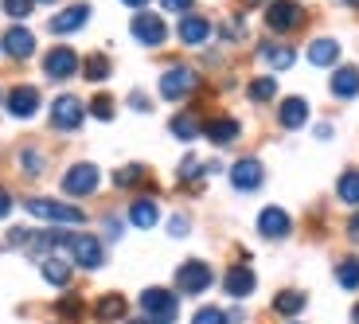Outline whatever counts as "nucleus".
I'll return each instance as SVG.
<instances>
[{"label":"nucleus","instance_id":"1","mask_svg":"<svg viewBox=\"0 0 359 324\" xmlns=\"http://www.w3.org/2000/svg\"><path fill=\"white\" fill-rule=\"evenodd\" d=\"M27 215L36 219H47V223H82V208H71V203H63V199H47V196H32L24 199Z\"/></svg>","mask_w":359,"mask_h":324},{"label":"nucleus","instance_id":"2","mask_svg":"<svg viewBox=\"0 0 359 324\" xmlns=\"http://www.w3.org/2000/svg\"><path fill=\"white\" fill-rule=\"evenodd\" d=\"M141 309H144V316H149L153 324H172V320H176V313H180L176 293H168V289H161V285L144 289V293H141Z\"/></svg>","mask_w":359,"mask_h":324},{"label":"nucleus","instance_id":"3","mask_svg":"<svg viewBox=\"0 0 359 324\" xmlns=\"http://www.w3.org/2000/svg\"><path fill=\"white\" fill-rule=\"evenodd\" d=\"M211 281H215V274H211V266H207V262H199V258L184 262V266L176 270V289H180V293H188V297L207 293V289H211Z\"/></svg>","mask_w":359,"mask_h":324},{"label":"nucleus","instance_id":"4","mask_svg":"<svg viewBox=\"0 0 359 324\" xmlns=\"http://www.w3.org/2000/svg\"><path fill=\"white\" fill-rule=\"evenodd\" d=\"M196 86H199V74L191 71V67H168V71L161 74V98H168V102L188 98Z\"/></svg>","mask_w":359,"mask_h":324},{"label":"nucleus","instance_id":"5","mask_svg":"<svg viewBox=\"0 0 359 324\" xmlns=\"http://www.w3.org/2000/svg\"><path fill=\"white\" fill-rule=\"evenodd\" d=\"M129 32H133V39H137V43H144V47H161L164 39H168V24H164L156 12H144V8L133 16Z\"/></svg>","mask_w":359,"mask_h":324},{"label":"nucleus","instance_id":"6","mask_svg":"<svg viewBox=\"0 0 359 324\" xmlns=\"http://www.w3.org/2000/svg\"><path fill=\"white\" fill-rule=\"evenodd\" d=\"M67 250H71V262H79L82 270H98L102 262H106V250H102V243L94 234H71Z\"/></svg>","mask_w":359,"mask_h":324},{"label":"nucleus","instance_id":"7","mask_svg":"<svg viewBox=\"0 0 359 324\" xmlns=\"http://www.w3.org/2000/svg\"><path fill=\"white\" fill-rule=\"evenodd\" d=\"M82 71V59L71 51V47H51L43 59V74L55 82H63V79H74V74Z\"/></svg>","mask_w":359,"mask_h":324},{"label":"nucleus","instance_id":"8","mask_svg":"<svg viewBox=\"0 0 359 324\" xmlns=\"http://www.w3.org/2000/svg\"><path fill=\"white\" fill-rule=\"evenodd\" d=\"M82 117H86V109H82V102L74 98V94H63V98L51 102V126H55V129L74 133V129L82 126Z\"/></svg>","mask_w":359,"mask_h":324},{"label":"nucleus","instance_id":"9","mask_svg":"<svg viewBox=\"0 0 359 324\" xmlns=\"http://www.w3.org/2000/svg\"><path fill=\"white\" fill-rule=\"evenodd\" d=\"M301 20H305V12H301L297 0H273L266 8L269 32H293V27H301Z\"/></svg>","mask_w":359,"mask_h":324},{"label":"nucleus","instance_id":"10","mask_svg":"<svg viewBox=\"0 0 359 324\" xmlns=\"http://www.w3.org/2000/svg\"><path fill=\"white\" fill-rule=\"evenodd\" d=\"M98 184H102V176H98L94 164H74V168H67V176H63V191H67V196H90Z\"/></svg>","mask_w":359,"mask_h":324},{"label":"nucleus","instance_id":"11","mask_svg":"<svg viewBox=\"0 0 359 324\" xmlns=\"http://www.w3.org/2000/svg\"><path fill=\"white\" fill-rule=\"evenodd\" d=\"M254 285H258V278H254V270H250V266H243V262H238V266H231V270L223 274V289L231 293L234 301L250 297Z\"/></svg>","mask_w":359,"mask_h":324},{"label":"nucleus","instance_id":"12","mask_svg":"<svg viewBox=\"0 0 359 324\" xmlns=\"http://www.w3.org/2000/svg\"><path fill=\"white\" fill-rule=\"evenodd\" d=\"M0 51L12 55V59H32V51H36V36H32L27 27H8L4 39H0Z\"/></svg>","mask_w":359,"mask_h":324},{"label":"nucleus","instance_id":"13","mask_svg":"<svg viewBox=\"0 0 359 324\" xmlns=\"http://www.w3.org/2000/svg\"><path fill=\"white\" fill-rule=\"evenodd\" d=\"M8 114L12 117H36L39 114V90L36 86H12L8 90Z\"/></svg>","mask_w":359,"mask_h":324},{"label":"nucleus","instance_id":"14","mask_svg":"<svg viewBox=\"0 0 359 324\" xmlns=\"http://www.w3.org/2000/svg\"><path fill=\"white\" fill-rule=\"evenodd\" d=\"M262 180H266V172H262V164L254 161V156H246V161H238L231 168V184L238 191H254V188H262Z\"/></svg>","mask_w":359,"mask_h":324},{"label":"nucleus","instance_id":"15","mask_svg":"<svg viewBox=\"0 0 359 324\" xmlns=\"http://www.w3.org/2000/svg\"><path fill=\"white\" fill-rule=\"evenodd\" d=\"M289 231H293V219H289L281 208H266L258 215V234L262 238H285Z\"/></svg>","mask_w":359,"mask_h":324},{"label":"nucleus","instance_id":"16","mask_svg":"<svg viewBox=\"0 0 359 324\" xmlns=\"http://www.w3.org/2000/svg\"><path fill=\"white\" fill-rule=\"evenodd\" d=\"M180 39L188 47H203L207 39H211V24H207L203 16H196V12H188V16L180 20Z\"/></svg>","mask_w":359,"mask_h":324},{"label":"nucleus","instance_id":"17","mask_svg":"<svg viewBox=\"0 0 359 324\" xmlns=\"http://www.w3.org/2000/svg\"><path fill=\"white\" fill-rule=\"evenodd\" d=\"M86 20H90V8H86V4H74V8L51 16V32H55V36H67V32H79Z\"/></svg>","mask_w":359,"mask_h":324},{"label":"nucleus","instance_id":"18","mask_svg":"<svg viewBox=\"0 0 359 324\" xmlns=\"http://www.w3.org/2000/svg\"><path fill=\"white\" fill-rule=\"evenodd\" d=\"M278 121H281L285 129H301V126L309 121V102H305V98H285V102L278 106Z\"/></svg>","mask_w":359,"mask_h":324},{"label":"nucleus","instance_id":"19","mask_svg":"<svg viewBox=\"0 0 359 324\" xmlns=\"http://www.w3.org/2000/svg\"><path fill=\"white\" fill-rule=\"evenodd\" d=\"M126 297L121 293H106V297H98V305H94V316H98L102 324H114V320H126Z\"/></svg>","mask_w":359,"mask_h":324},{"label":"nucleus","instance_id":"20","mask_svg":"<svg viewBox=\"0 0 359 324\" xmlns=\"http://www.w3.org/2000/svg\"><path fill=\"white\" fill-rule=\"evenodd\" d=\"M156 219H161L156 199H133V203H129V223H133V227L149 231V227H156Z\"/></svg>","mask_w":359,"mask_h":324},{"label":"nucleus","instance_id":"21","mask_svg":"<svg viewBox=\"0 0 359 324\" xmlns=\"http://www.w3.org/2000/svg\"><path fill=\"white\" fill-rule=\"evenodd\" d=\"M203 137L215 144H231V141H238V121L234 117H215V121L203 126Z\"/></svg>","mask_w":359,"mask_h":324},{"label":"nucleus","instance_id":"22","mask_svg":"<svg viewBox=\"0 0 359 324\" xmlns=\"http://www.w3.org/2000/svg\"><path fill=\"white\" fill-rule=\"evenodd\" d=\"M332 94L336 98H359V67H340L332 74Z\"/></svg>","mask_w":359,"mask_h":324},{"label":"nucleus","instance_id":"23","mask_svg":"<svg viewBox=\"0 0 359 324\" xmlns=\"http://www.w3.org/2000/svg\"><path fill=\"white\" fill-rule=\"evenodd\" d=\"M262 59H266L273 71H289L297 63V51L289 43H262Z\"/></svg>","mask_w":359,"mask_h":324},{"label":"nucleus","instance_id":"24","mask_svg":"<svg viewBox=\"0 0 359 324\" xmlns=\"http://www.w3.org/2000/svg\"><path fill=\"white\" fill-rule=\"evenodd\" d=\"M340 59V43L336 39H313L309 43V63L313 67H332Z\"/></svg>","mask_w":359,"mask_h":324},{"label":"nucleus","instance_id":"25","mask_svg":"<svg viewBox=\"0 0 359 324\" xmlns=\"http://www.w3.org/2000/svg\"><path fill=\"white\" fill-rule=\"evenodd\" d=\"M39 270H43V278L51 281L55 289H63L67 281H71V266H67L63 258H55V254H47V258H39Z\"/></svg>","mask_w":359,"mask_h":324},{"label":"nucleus","instance_id":"26","mask_svg":"<svg viewBox=\"0 0 359 324\" xmlns=\"http://www.w3.org/2000/svg\"><path fill=\"white\" fill-rule=\"evenodd\" d=\"M301 309H305V293H297V289H285V293L273 297V313H281V316H297Z\"/></svg>","mask_w":359,"mask_h":324},{"label":"nucleus","instance_id":"27","mask_svg":"<svg viewBox=\"0 0 359 324\" xmlns=\"http://www.w3.org/2000/svg\"><path fill=\"white\" fill-rule=\"evenodd\" d=\"M336 196L344 199V203H351V208H359V172L348 168L340 176V184H336Z\"/></svg>","mask_w":359,"mask_h":324},{"label":"nucleus","instance_id":"28","mask_svg":"<svg viewBox=\"0 0 359 324\" xmlns=\"http://www.w3.org/2000/svg\"><path fill=\"white\" fill-rule=\"evenodd\" d=\"M82 79H90V82H106L109 79V59L102 51H94L86 59V63H82Z\"/></svg>","mask_w":359,"mask_h":324},{"label":"nucleus","instance_id":"29","mask_svg":"<svg viewBox=\"0 0 359 324\" xmlns=\"http://www.w3.org/2000/svg\"><path fill=\"white\" fill-rule=\"evenodd\" d=\"M336 281H340L348 293H355L359 289V258H344L340 266H336Z\"/></svg>","mask_w":359,"mask_h":324},{"label":"nucleus","instance_id":"30","mask_svg":"<svg viewBox=\"0 0 359 324\" xmlns=\"http://www.w3.org/2000/svg\"><path fill=\"white\" fill-rule=\"evenodd\" d=\"M172 133H176L180 141H196V137H199V121H196V117H188V114H176V117H172Z\"/></svg>","mask_w":359,"mask_h":324},{"label":"nucleus","instance_id":"31","mask_svg":"<svg viewBox=\"0 0 359 324\" xmlns=\"http://www.w3.org/2000/svg\"><path fill=\"white\" fill-rule=\"evenodd\" d=\"M55 309H59V316H63V324H74V320L82 316V309H86V305H82V297H74V293H67V297L59 301Z\"/></svg>","mask_w":359,"mask_h":324},{"label":"nucleus","instance_id":"32","mask_svg":"<svg viewBox=\"0 0 359 324\" xmlns=\"http://www.w3.org/2000/svg\"><path fill=\"white\" fill-rule=\"evenodd\" d=\"M246 94H250V102H269L273 94H278V82L269 79V74H266V79H254Z\"/></svg>","mask_w":359,"mask_h":324},{"label":"nucleus","instance_id":"33","mask_svg":"<svg viewBox=\"0 0 359 324\" xmlns=\"http://www.w3.org/2000/svg\"><path fill=\"white\" fill-rule=\"evenodd\" d=\"M141 180H144V168H141V164L117 168V176H114V184H117V188H133V184H141Z\"/></svg>","mask_w":359,"mask_h":324},{"label":"nucleus","instance_id":"34","mask_svg":"<svg viewBox=\"0 0 359 324\" xmlns=\"http://www.w3.org/2000/svg\"><path fill=\"white\" fill-rule=\"evenodd\" d=\"M20 164H24L27 176H43V153H39V149H24V153H20Z\"/></svg>","mask_w":359,"mask_h":324},{"label":"nucleus","instance_id":"35","mask_svg":"<svg viewBox=\"0 0 359 324\" xmlns=\"http://www.w3.org/2000/svg\"><path fill=\"white\" fill-rule=\"evenodd\" d=\"M191 324H231V316H226L223 309H215V305H207V309H199V313L191 316Z\"/></svg>","mask_w":359,"mask_h":324},{"label":"nucleus","instance_id":"36","mask_svg":"<svg viewBox=\"0 0 359 324\" xmlns=\"http://www.w3.org/2000/svg\"><path fill=\"white\" fill-rule=\"evenodd\" d=\"M0 4H4V12H8L12 20H27L32 8H36V0H0Z\"/></svg>","mask_w":359,"mask_h":324},{"label":"nucleus","instance_id":"37","mask_svg":"<svg viewBox=\"0 0 359 324\" xmlns=\"http://www.w3.org/2000/svg\"><path fill=\"white\" fill-rule=\"evenodd\" d=\"M90 114L98 117V121H109V117H114V102H109L106 94H98V98L90 102Z\"/></svg>","mask_w":359,"mask_h":324},{"label":"nucleus","instance_id":"38","mask_svg":"<svg viewBox=\"0 0 359 324\" xmlns=\"http://www.w3.org/2000/svg\"><path fill=\"white\" fill-rule=\"evenodd\" d=\"M203 168H207V164H199L196 156H188V161L180 164V180H199V176H203Z\"/></svg>","mask_w":359,"mask_h":324},{"label":"nucleus","instance_id":"39","mask_svg":"<svg viewBox=\"0 0 359 324\" xmlns=\"http://www.w3.org/2000/svg\"><path fill=\"white\" fill-rule=\"evenodd\" d=\"M191 4H196V0H161V8H164V12H180V16H188Z\"/></svg>","mask_w":359,"mask_h":324},{"label":"nucleus","instance_id":"40","mask_svg":"<svg viewBox=\"0 0 359 324\" xmlns=\"http://www.w3.org/2000/svg\"><path fill=\"white\" fill-rule=\"evenodd\" d=\"M129 106H133V109H141V114H144V109H153V106H149V98H144L141 90H133V94H129Z\"/></svg>","mask_w":359,"mask_h":324},{"label":"nucleus","instance_id":"41","mask_svg":"<svg viewBox=\"0 0 359 324\" xmlns=\"http://www.w3.org/2000/svg\"><path fill=\"white\" fill-rule=\"evenodd\" d=\"M168 227H172V234H176V238H184V234H188V219H184V215H176Z\"/></svg>","mask_w":359,"mask_h":324},{"label":"nucleus","instance_id":"42","mask_svg":"<svg viewBox=\"0 0 359 324\" xmlns=\"http://www.w3.org/2000/svg\"><path fill=\"white\" fill-rule=\"evenodd\" d=\"M8 211H12V196H8L4 188H0V219L8 215Z\"/></svg>","mask_w":359,"mask_h":324},{"label":"nucleus","instance_id":"43","mask_svg":"<svg viewBox=\"0 0 359 324\" xmlns=\"http://www.w3.org/2000/svg\"><path fill=\"white\" fill-rule=\"evenodd\" d=\"M348 234H351V243H359V211L348 219Z\"/></svg>","mask_w":359,"mask_h":324},{"label":"nucleus","instance_id":"44","mask_svg":"<svg viewBox=\"0 0 359 324\" xmlns=\"http://www.w3.org/2000/svg\"><path fill=\"white\" fill-rule=\"evenodd\" d=\"M121 4H129V8H137V12H141L144 4H149V0H121Z\"/></svg>","mask_w":359,"mask_h":324},{"label":"nucleus","instance_id":"45","mask_svg":"<svg viewBox=\"0 0 359 324\" xmlns=\"http://www.w3.org/2000/svg\"><path fill=\"white\" fill-rule=\"evenodd\" d=\"M351 324H359V305H355V309H351Z\"/></svg>","mask_w":359,"mask_h":324},{"label":"nucleus","instance_id":"46","mask_svg":"<svg viewBox=\"0 0 359 324\" xmlns=\"http://www.w3.org/2000/svg\"><path fill=\"white\" fill-rule=\"evenodd\" d=\"M126 324H153V320H149V316H141V320H126Z\"/></svg>","mask_w":359,"mask_h":324},{"label":"nucleus","instance_id":"47","mask_svg":"<svg viewBox=\"0 0 359 324\" xmlns=\"http://www.w3.org/2000/svg\"><path fill=\"white\" fill-rule=\"evenodd\" d=\"M344 4H351V8H359V0H344Z\"/></svg>","mask_w":359,"mask_h":324},{"label":"nucleus","instance_id":"48","mask_svg":"<svg viewBox=\"0 0 359 324\" xmlns=\"http://www.w3.org/2000/svg\"><path fill=\"white\" fill-rule=\"evenodd\" d=\"M43 4H51V0H43Z\"/></svg>","mask_w":359,"mask_h":324}]
</instances>
